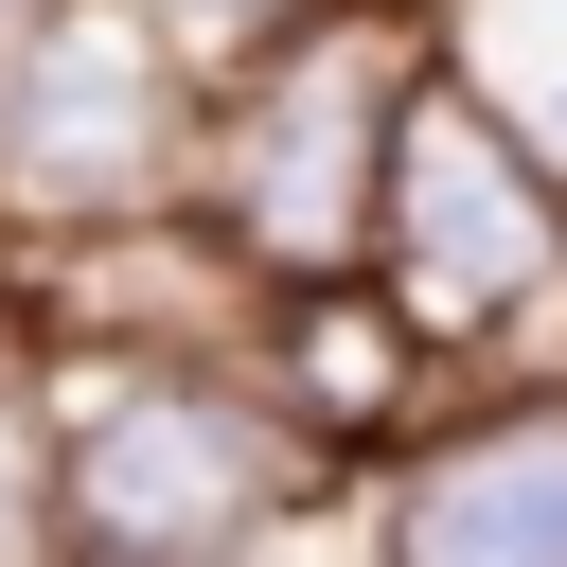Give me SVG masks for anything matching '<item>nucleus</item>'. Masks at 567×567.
I'll list each match as a JSON object with an SVG mask.
<instances>
[{
	"mask_svg": "<svg viewBox=\"0 0 567 567\" xmlns=\"http://www.w3.org/2000/svg\"><path fill=\"white\" fill-rule=\"evenodd\" d=\"M35 408L71 567H248L319 496H354L248 354H35Z\"/></svg>",
	"mask_w": 567,
	"mask_h": 567,
	"instance_id": "1",
	"label": "nucleus"
},
{
	"mask_svg": "<svg viewBox=\"0 0 567 567\" xmlns=\"http://www.w3.org/2000/svg\"><path fill=\"white\" fill-rule=\"evenodd\" d=\"M425 71H443V0H319L266 53H230L213 106H195V213H213V248L248 284L372 266L390 142H408V89Z\"/></svg>",
	"mask_w": 567,
	"mask_h": 567,
	"instance_id": "2",
	"label": "nucleus"
},
{
	"mask_svg": "<svg viewBox=\"0 0 567 567\" xmlns=\"http://www.w3.org/2000/svg\"><path fill=\"white\" fill-rule=\"evenodd\" d=\"M372 284L478 372H567V142L443 35V71L408 89V142H390V213H372Z\"/></svg>",
	"mask_w": 567,
	"mask_h": 567,
	"instance_id": "3",
	"label": "nucleus"
},
{
	"mask_svg": "<svg viewBox=\"0 0 567 567\" xmlns=\"http://www.w3.org/2000/svg\"><path fill=\"white\" fill-rule=\"evenodd\" d=\"M195 106H213V71L142 0H53L35 35H0V230L71 248V230H124V213H177Z\"/></svg>",
	"mask_w": 567,
	"mask_h": 567,
	"instance_id": "4",
	"label": "nucleus"
},
{
	"mask_svg": "<svg viewBox=\"0 0 567 567\" xmlns=\"http://www.w3.org/2000/svg\"><path fill=\"white\" fill-rule=\"evenodd\" d=\"M372 567H567V372L461 390L372 478Z\"/></svg>",
	"mask_w": 567,
	"mask_h": 567,
	"instance_id": "5",
	"label": "nucleus"
},
{
	"mask_svg": "<svg viewBox=\"0 0 567 567\" xmlns=\"http://www.w3.org/2000/svg\"><path fill=\"white\" fill-rule=\"evenodd\" d=\"M248 372L284 390V425H301L337 478H390V461H408V443H425V425L478 390V372H461V354H443V337H425V319H408L372 266H337V284H266Z\"/></svg>",
	"mask_w": 567,
	"mask_h": 567,
	"instance_id": "6",
	"label": "nucleus"
},
{
	"mask_svg": "<svg viewBox=\"0 0 567 567\" xmlns=\"http://www.w3.org/2000/svg\"><path fill=\"white\" fill-rule=\"evenodd\" d=\"M0 567H71L53 549V408H35V372H0Z\"/></svg>",
	"mask_w": 567,
	"mask_h": 567,
	"instance_id": "7",
	"label": "nucleus"
},
{
	"mask_svg": "<svg viewBox=\"0 0 567 567\" xmlns=\"http://www.w3.org/2000/svg\"><path fill=\"white\" fill-rule=\"evenodd\" d=\"M142 18H159L195 71H230V53H266V35H284V18H319V0H142Z\"/></svg>",
	"mask_w": 567,
	"mask_h": 567,
	"instance_id": "8",
	"label": "nucleus"
},
{
	"mask_svg": "<svg viewBox=\"0 0 567 567\" xmlns=\"http://www.w3.org/2000/svg\"><path fill=\"white\" fill-rule=\"evenodd\" d=\"M35 18H53V0H0V35H35Z\"/></svg>",
	"mask_w": 567,
	"mask_h": 567,
	"instance_id": "9",
	"label": "nucleus"
}]
</instances>
